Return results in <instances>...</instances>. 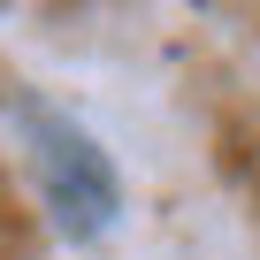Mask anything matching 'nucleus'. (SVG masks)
<instances>
[{"label": "nucleus", "instance_id": "obj_1", "mask_svg": "<svg viewBox=\"0 0 260 260\" xmlns=\"http://www.w3.org/2000/svg\"><path fill=\"white\" fill-rule=\"evenodd\" d=\"M23 122H31V146H39V184H46L54 222L69 237H100L115 222V207H122V184H115L107 153L84 138L77 122H61L46 107H23Z\"/></svg>", "mask_w": 260, "mask_h": 260}]
</instances>
